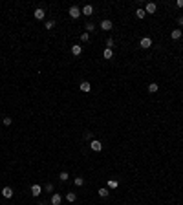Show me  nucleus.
<instances>
[{
    "label": "nucleus",
    "mask_w": 183,
    "mask_h": 205,
    "mask_svg": "<svg viewBox=\"0 0 183 205\" xmlns=\"http://www.w3.org/2000/svg\"><path fill=\"white\" fill-rule=\"evenodd\" d=\"M60 203H62V198H60V194H53L50 205H60Z\"/></svg>",
    "instance_id": "obj_8"
},
{
    "label": "nucleus",
    "mask_w": 183,
    "mask_h": 205,
    "mask_svg": "<svg viewBox=\"0 0 183 205\" xmlns=\"http://www.w3.org/2000/svg\"><path fill=\"white\" fill-rule=\"evenodd\" d=\"M53 26H55V22H53V20H48V22H46V29H51Z\"/></svg>",
    "instance_id": "obj_24"
},
{
    "label": "nucleus",
    "mask_w": 183,
    "mask_h": 205,
    "mask_svg": "<svg viewBox=\"0 0 183 205\" xmlns=\"http://www.w3.org/2000/svg\"><path fill=\"white\" fill-rule=\"evenodd\" d=\"M112 20H103V22H101V29H104V31H110L112 29Z\"/></svg>",
    "instance_id": "obj_7"
},
{
    "label": "nucleus",
    "mask_w": 183,
    "mask_h": 205,
    "mask_svg": "<svg viewBox=\"0 0 183 205\" xmlns=\"http://www.w3.org/2000/svg\"><path fill=\"white\" fill-rule=\"evenodd\" d=\"M156 9H158V8H156L154 2H148V4L145 6V13H147V15H152V13H156Z\"/></svg>",
    "instance_id": "obj_4"
},
{
    "label": "nucleus",
    "mask_w": 183,
    "mask_h": 205,
    "mask_svg": "<svg viewBox=\"0 0 183 205\" xmlns=\"http://www.w3.org/2000/svg\"><path fill=\"white\" fill-rule=\"evenodd\" d=\"M66 200L70 201V203H73V201L77 200V194H75V192H68V194H66Z\"/></svg>",
    "instance_id": "obj_16"
},
{
    "label": "nucleus",
    "mask_w": 183,
    "mask_h": 205,
    "mask_svg": "<svg viewBox=\"0 0 183 205\" xmlns=\"http://www.w3.org/2000/svg\"><path fill=\"white\" fill-rule=\"evenodd\" d=\"M90 148L93 150V152H101V150H103V145H101V141H97V139H92V143H90Z\"/></svg>",
    "instance_id": "obj_2"
},
{
    "label": "nucleus",
    "mask_w": 183,
    "mask_h": 205,
    "mask_svg": "<svg viewBox=\"0 0 183 205\" xmlns=\"http://www.w3.org/2000/svg\"><path fill=\"white\" fill-rule=\"evenodd\" d=\"M93 29H95V28H93V24H92V22H88V24H86V33H92Z\"/></svg>",
    "instance_id": "obj_21"
},
{
    "label": "nucleus",
    "mask_w": 183,
    "mask_h": 205,
    "mask_svg": "<svg viewBox=\"0 0 183 205\" xmlns=\"http://www.w3.org/2000/svg\"><path fill=\"white\" fill-rule=\"evenodd\" d=\"M40 192H42V187L40 185H31V194L33 196H40Z\"/></svg>",
    "instance_id": "obj_12"
},
{
    "label": "nucleus",
    "mask_w": 183,
    "mask_h": 205,
    "mask_svg": "<svg viewBox=\"0 0 183 205\" xmlns=\"http://www.w3.org/2000/svg\"><path fill=\"white\" fill-rule=\"evenodd\" d=\"M108 187H110V189H116V187H117V181H116V180H110V181H108Z\"/></svg>",
    "instance_id": "obj_22"
},
{
    "label": "nucleus",
    "mask_w": 183,
    "mask_h": 205,
    "mask_svg": "<svg viewBox=\"0 0 183 205\" xmlns=\"http://www.w3.org/2000/svg\"><path fill=\"white\" fill-rule=\"evenodd\" d=\"M81 92H84V93H88V92H92V84L88 83V81H83V83H81Z\"/></svg>",
    "instance_id": "obj_5"
},
{
    "label": "nucleus",
    "mask_w": 183,
    "mask_h": 205,
    "mask_svg": "<svg viewBox=\"0 0 183 205\" xmlns=\"http://www.w3.org/2000/svg\"><path fill=\"white\" fill-rule=\"evenodd\" d=\"M158 90H159V86L156 84V83H150V84H148V92H150V93H156Z\"/></svg>",
    "instance_id": "obj_17"
},
{
    "label": "nucleus",
    "mask_w": 183,
    "mask_h": 205,
    "mask_svg": "<svg viewBox=\"0 0 183 205\" xmlns=\"http://www.w3.org/2000/svg\"><path fill=\"white\" fill-rule=\"evenodd\" d=\"M68 15H70L72 18H79L81 15H83V11H81V9L77 8V6H72V8L68 9Z\"/></svg>",
    "instance_id": "obj_1"
},
{
    "label": "nucleus",
    "mask_w": 183,
    "mask_h": 205,
    "mask_svg": "<svg viewBox=\"0 0 183 205\" xmlns=\"http://www.w3.org/2000/svg\"><path fill=\"white\" fill-rule=\"evenodd\" d=\"M4 125L9 126V125H11V117H4Z\"/></svg>",
    "instance_id": "obj_26"
},
{
    "label": "nucleus",
    "mask_w": 183,
    "mask_h": 205,
    "mask_svg": "<svg viewBox=\"0 0 183 205\" xmlns=\"http://www.w3.org/2000/svg\"><path fill=\"white\" fill-rule=\"evenodd\" d=\"M170 37H172L174 40H178V39H181V29H172V33H170Z\"/></svg>",
    "instance_id": "obj_15"
},
{
    "label": "nucleus",
    "mask_w": 183,
    "mask_h": 205,
    "mask_svg": "<svg viewBox=\"0 0 183 205\" xmlns=\"http://www.w3.org/2000/svg\"><path fill=\"white\" fill-rule=\"evenodd\" d=\"M135 17H137L139 20H143V18L147 17V13H145V9H137V11H135Z\"/></svg>",
    "instance_id": "obj_18"
},
{
    "label": "nucleus",
    "mask_w": 183,
    "mask_h": 205,
    "mask_svg": "<svg viewBox=\"0 0 183 205\" xmlns=\"http://www.w3.org/2000/svg\"><path fill=\"white\" fill-rule=\"evenodd\" d=\"M178 24H179V26H183V15H181V17L178 18Z\"/></svg>",
    "instance_id": "obj_30"
},
{
    "label": "nucleus",
    "mask_w": 183,
    "mask_h": 205,
    "mask_svg": "<svg viewBox=\"0 0 183 205\" xmlns=\"http://www.w3.org/2000/svg\"><path fill=\"white\" fill-rule=\"evenodd\" d=\"M2 196L4 198H13V189L11 187H4L2 189Z\"/></svg>",
    "instance_id": "obj_11"
},
{
    "label": "nucleus",
    "mask_w": 183,
    "mask_h": 205,
    "mask_svg": "<svg viewBox=\"0 0 183 205\" xmlns=\"http://www.w3.org/2000/svg\"><path fill=\"white\" fill-rule=\"evenodd\" d=\"M112 46H114V39H108L106 40V48H110V50H112Z\"/></svg>",
    "instance_id": "obj_25"
},
{
    "label": "nucleus",
    "mask_w": 183,
    "mask_h": 205,
    "mask_svg": "<svg viewBox=\"0 0 183 205\" xmlns=\"http://www.w3.org/2000/svg\"><path fill=\"white\" fill-rule=\"evenodd\" d=\"M84 138L86 139H92V132H84Z\"/></svg>",
    "instance_id": "obj_28"
},
{
    "label": "nucleus",
    "mask_w": 183,
    "mask_h": 205,
    "mask_svg": "<svg viewBox=\"0 0 183 205\" xmlns=\"http://www.w3.org/2000/svg\"><path fill=\"white\" fill-rule=\"evenodd\" d=\"M73 183H75V187H83L84 185V178L83 176H77L75 180H73Z\"/></svg>",
    "instance_id": "obj_13"
},
{
    "label": "nucleus",
    "mask_w": 183,
    "mask_h": 205,
    "mask_svg": "<svg viewBox=\"0 0 183 205\" xmlns=\"http://www.w3.org/2000/svg\"><path fill=\"white\" fill-rule=\"evenodd\" d=\"M46 190H48V192H51V190H53V183H48V185H46Z\"/></svg>",
    "instance_id": "obj_27"
},
{
    "label": "nucleus",
    "mask_w": 183,
    "mask_h": 205,
    "mask_svg": "<svg viewBox=\"0 0 183 205\" xmlns=\"http://www.w3.org/2000/svg\"><path fill=\"white\" fill-rule=\"evenodd\" d=\"M97 192H99V196H101V198H106V196H108V189H106V187H101Z\"/></svg>",
    "instance_id": "obj_19"
},
{
    "label": "nucleus",
    "mask_w": 183,
    "mask_h": 205,
    "mask_svg": "<svg viewBox=\"0 0 183 205\" xmlns=\"http://www.w3.org/2000/svg\"><path fill=\"white\" fill-rule=\"evenodd\" d=\"M39 205H48V203H46V201H40V203H39Z\"/></svg>",
    "instance_id": "obj_31"
},
{
    "label": "nucleus",
    "mask_w": 183,
    "mask_h": 205,
    "mask_svg": "<svg viewBox=\"0 0 183 205\" xmlns=\"http://www.w3.org/2000/svg\"><path fill=\"white\" fill-rule=\"evenodd\" d=\"M88 39H90V33H83V35H81V40H83V42H88Z\"/></svg>",
    "instance_id": "obj_23"
},
{
    "label": "nucleus",
    "mask_w": 183,
    "mask_h": 205,
    "mask_svg": "<svg viewBox=\"0 0 183 205\" xmlns=\"http://www.w3.org/2000/svg\"><path fill=\"white\" fill-rule=\"evenodd\" d=\"M103 57H104V59H112V57H114V51L110 50V48H104V51H103Z\"/></svg>",
    "instance_id": "obj_14"
},
{
    "label": "nucleus",
    "mask_w": 183,
    "mask_h": 205,
    "mask_svg": "<svg viewBox=\"0 0 183 205\" xmlns=\"http://www.w3.org/2000/svg\"><path fill=\"white\" fill-rule=\"evenodd\" d=\"M139 46L143 48V50H148V48L152 46V39H148V37H145V39H141V42H139Z\"/></svg>",
    "instance_id": "obj_3"
},
{
    "label": "nucleus",
    "mask_w": 183,
    "mask_h": 205,
    "mask_svg": "<svg viewBox=\"0 0 183 205\" xmlns=\"http://www.w3.org/2000/svg\"><path fill=\"white\" fill-rule=\"evenodd\" d=\"M92 13H93V6H92V4H86V6H84V8H83V15H86V17H90V15H92Z\"/></svg>",
    "instance_id": "obj_9"
},
{
    "label": "nucleus",
    "mask_w": 183,
    "mask_h": 205,
    "mask_svg": "<svg viewBox=\"0 0 183 205\" xmlns=\"http://www.w3.org/2000/svg\"><path fill=\"white\" fill-rule=\"evenodd\" d=\"M33 15H35V18H37V20H42L46 13H44V9H42V8H37V9H35V13H33Z\"/></svg>",
    "instance_id": "obj_10"
},
{
    "label": "nucleus",
    "mask_w": 183,
    "mask_h": 205,
    "mask_svg": "<svg viewBox=\"0 0 183 205\" xmlns=\"http://www.w3.org/2000/svg\"><path fill=\"white\" fill-rule=\"evenodd\" d=\"M68 178H70V174H68V172H60L59 174V180L60 181H68Z\"/></svg>",
    "instance_id": "obj_20"
},
{
    "label": "nucleus",
    "mask_w": 183,
    "mask_h": 205,
    "mask_svg": "<svg viewBox=\"0 0 183 205\" xmlns=\"http://www.w3.org/2000/svg\"><path fill=\"white\" fill-rule=\"evenodd\" d=\"M72 53H73L75 57H79L81 53H83V46H81V44H73V46H72Z\"/></svg>",
    "instance_id": "obj_6"
},
{
    "label": "nucleus",
    "mask_w": 183,
    "mask_h": 205,
    "mask_svg": "<svg viewBox=\"0 0 183 205\" xmlns=\"http://www.w3.org/2000/svg\"><path fill=\"white\" fill-rule=\"evenodd\" d=\"M176 6H178V8H183V0H178V2H176Z\"/></svg>",
    "instance_id": "obj_29"
}]
</instances>
